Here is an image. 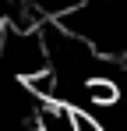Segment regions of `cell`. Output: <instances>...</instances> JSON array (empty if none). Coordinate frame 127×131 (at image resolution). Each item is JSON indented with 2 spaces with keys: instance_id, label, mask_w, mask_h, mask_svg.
<instances>
[{
  "instance_id": "6da1fadb",
  "label": "cell",
  "mask_w": 127,
  "mask_h": 131,
  "mask_svg": "<svg viewBox=\"0 0 127 131\" xmlns=\"http://www.w3.org/2000/svg\"><path fill=\"white\" fill-rule=\"evenodd\" d=\"M57 25L88 43L109 64L127 60V0H85Z\"/></svg>"
},
{
  "instance_id": "7a4b0ae2",
  "label": "cell",
  "mask_w": 127,
  "mask_h": 131,
  "mask_svg": "<svg viewBox=\"0 0 127 131\" xmlns=\"http://www.w3.org/2000/svg\"><path fill=\"white\" fill-rule=\"evenodd\" d=\"M0 60L7 64V71L28 82L42 71H49L46 64V46H42L39 28H14V25H4L0 32Z\"/></svg>"
},
{
  "instance_id": "3957f363",
  "label": "cell",
  "mask_w": 127,
  "mask_h": 131,
  "mask_svg": "<svg viewBox=\"0 0 127 131\" xmlns=\"http://www.w3.org/2000/svg\"><path fill=\"white\" fill-rule=\"evenodd\" d=\"M32 128L35 131H74V106L67 103H35L32 110Z\"/></svg>"
},
{
  "instance_id": "277c9868",
  "label": "cell",
  "mask_w": 127,
  "mask_h": 131,
  "mask_svg": "<svg viewBox=\"0 0 127 131\" xmlns=\"http://www.w3.org/2000/svg\"><path fill=\"white\" fill-rule=\"evenodd\" d=\"M74 131H106L103 121L95 117V113H88V110H74Z\"/></svg>"
}]
</instances>
